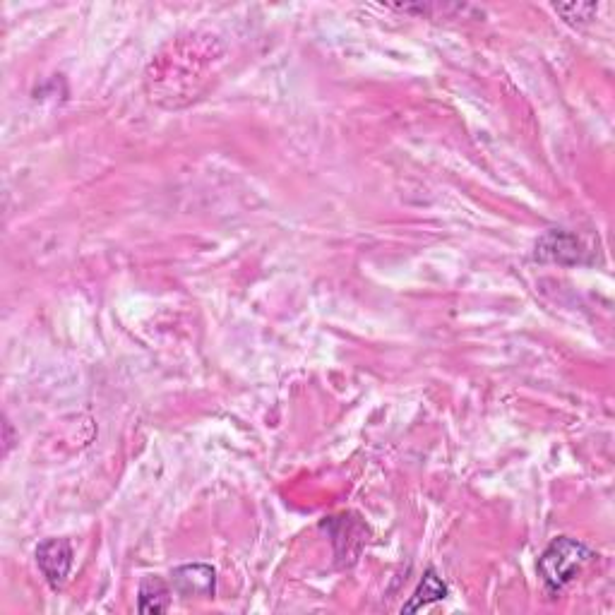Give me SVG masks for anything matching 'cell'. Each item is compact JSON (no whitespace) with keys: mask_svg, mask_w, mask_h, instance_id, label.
Here are the masks:
<instances>
[{"mask_svg":"<svg viewBox=\"0 0 615 615\" xmlns=\"http://www.w3.org/2000/svg\"><path fill=\"white\" fill-rule=\"evenodd\" d=\"M579 241L575 236L565 234V231H551L536 243V260L541 262H560V265H575V262H584L579 250Z\"/></svg>","mask_w":615,"mask_h":615,"instance_id":"277c9868","label":"cell"},{"mask_svg":"<svg viewBox=\"0 0 615 615\" xmlns=\"http://www.w3.org/2000/svg\"><path fill=\"white\" fill-rule=\"evenodd\" d=\"M171 608V589L161 577H145L140 582L137 611L140 613H166Z\"/></svg>","mask_w":615,"mask_h":615,"instance_id":"8992f818","label":"cell"},{"mask_svg":"<svg viewBox=\"0 0 615 615\" xmlns=\"http://www.w3.org/2000/svg\"><path fill=\"white\" fill-rule=\"evenodd\" d=\"M37 565L51 589H61L73 567V546L68 539H49L39 543Z\"/></svg>","mask_w":615,"mask_h":615,"instance_id":"3957f363","label":"cell"},{"mask_svg":"<svg viewBox=\"0 0 615 615\" xmlns=\"http://www.w3.org/2000/svg\"><path fill=\"white\" fill-rule=\"evenodd\" d=\"M596 5L594 3H575V5H555V13H560L565 17L567 22H575V17H579L577 22H589L591 17L596 13Z\"/></svg>","mask_w":615,"mask_h":615,"instance_id":"52a82bcc","label":"cell"},{"mask_svg":"<svg viewBox=\"0 0 615 615\" xmlns=\"http://www.w3.org/2000/svg\"><path fill=\"white\" fill-rule=\"evenodd\" d=\"M591 558H594V551L570 536H558L548 543L536 565L548 596H558Z\"/></svg>","mask_w":615,"mask_h":615,"instance_id":"6da1fadb","label":"cell"},{"mask_svg":"<svg viewBox=\"0 0 615 615\" xmlns=\"http://www.w3.org/2000/svg\"><path fill=\"white\" fill-rule=\"evenodd\" d=\"M447 594H450V589H447L443 577H440L433 567H428L426 575H423L419 587H416L414 591V596H411V601L406 603V606H402V613L421 611V608L431 606V603L435 601L447 599Z\"/></svg>","mask_w":615,"mask_h":615,"instance_id":"5b68a950","label":"cell"},{"mask_svg":"<svg viewBox=\"0 0 615 615\" xmlns=\"http://www.w3.org/2000/svg\"><path fill=\"white\" fill-rule=\"evenodd\" d=\"M171 587L181 599H212L217 575L214 567L205 563L181 565L171 572Z\"/></svg>","mask_w":615,"mask_h":615,"instance_id":"7a4b0ae2","label":"cell"}]
</instances>
